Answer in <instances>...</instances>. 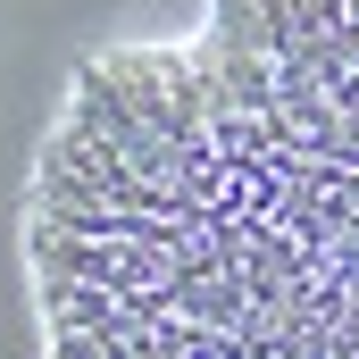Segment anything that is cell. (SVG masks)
<instances>
[{
  "instance_id": "obj_1",
  "label": "cell",
  "mask_w": 359,
  "mask_h": 359,
  "mask_svg": "<svg viewBox=\"0 0 359 359\" xmlns=\"http://www.w3.org/2000/svg\"><path fill=\"white\" fill-rule=\"evenodd\" d=\"M34 359H359V0H201L76 67L25 176Z\"/></svg>"
}]
</instances>
